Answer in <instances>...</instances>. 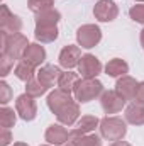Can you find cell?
Returning <instances> with one entry per match:
<instances>
[{
	"label": "cell",
	"instance_id": "4",
	"mask_svg": "<svg viewBox=\"0 0 144 146\" xmlns=\"http://www.w3.org/2000/svg\"><path fill=\"white\" fill-rule=\"evenodd\" d=\"M22 29V21L14 15L7 5L0 7V36H9V34H17Z\"/></svg>",
	"mask_w": 144,
	"mask_h": 146
},
{
	"label": "cell",
	"instance_id": "22",
	"mask_svg": "<svg viewBox=\"0 0 144 146\" xmlns=\"http://www.w3.org/2000/svg\"><path fill=\"white\" fill-rule=\"evenodd\" d=\"M34 36L41 42H53L58 37V27L56 26H36Z\"/></svg>",
	"mask_w": 144,
	"mask_h": 146
},
{
	"label": "cell",
	"instance_id": "5",
	"mask_svg": "<svg viewBox=\"0 0 144 146\" xmlns=\"http://www.w3.org/2000/svg\"><path fill=\"white\" fill-rule=\"evenodd\" d=\"M76 39H78V44H80L81 48L90 49V48H93V46H97V44L100 42V39H102V31H100V27L95 26V24H85V26H81V27L78 29Z\"/></svg>",
	"mask_w": 144,
	"mask_h": 146
},
{
	"label": "cell",
	"instance_id": "19",
	"mask_svg": "<svg viewBox=\"0 0 144 146\" xmlns=\"http://www.w3.org/2000/svg\"><path fill=\"white\" fill-rule=\"evenodd\" d=\"M61 19V14L56 9H48L36 14V26H56Z\"/></svg>",
	"mask_w": 144,
	"mask_h": 146
},
{
	"label": "cell",
	"instance_id": "33",
	"mask_svg": "<svg viewBox=\"0 0 144 146\" xmlns=\"http://www.w3.org/2000/svg\"><path fill=\"white\" fill-rule=\"evenodd\" d=\"M110 146H131V145H129V143H126V141H122V139H120V141H114V145H110Z\"/></svg>",
	"mask_w": 144,
	"mask_h": 146
},
{
	"label": "cell",
	"instance_id": "35",
	"mask_svg": "<svg viewBox=\"0 0 144 146\" xmlns=\"http://www.w3.org/2000/svg\"><path fill=\"white\" fill-rule=\"evenodd\" d=\"M14 146H29V145H26V143H15Z\"/></svg>",
	"mask_w": 144,
	"mask_h": 146
},
{
	"label": "cell",
	"instance_id": "34",
	"mask_svg": "<svg viewBox=\"0 0 144 146\" xmlns=\"http://www.w3.org/2000/svg\"><path fill=\"white\" fill-rule=\"evenodd\" d=\"M141 46H143V49H144V29L141 31Z\"/></svg>",
	"mask_w": 144,
	"mask_h": 146
},
{
	"label": "cell",
	"instance_id": "13",
	"mask_svg": "<svg viewBox=\"0 0 144 146\" xmlns=\"http://www.w3.org/2000/svg\"><path fill=\"white\" fill-rule=\"evenodd\" d=\"M44 138H46V141H48L49 145L59 146V145H65V143L70 141V133H68L63 126H59V124H53V126L48 127Z\"/></svg>",
	"mask_w": 144,
	"mask_h": 146
},
{
	"label": "cell",
	"instance_id": "36",
	"mask_svg": "<svg viewBox=\"0 0 144 146\" xmlns=\"http://www.w3.org/2000/svg\"><path fill=\"white\" fill-rule=\"evenodd\" d=\"M68 146H73V145H70V143H68Z\"/></svg>",
	"mask_w": 144,
	"mask_h": 146
},
{
	"label": "cell",
	"instance_id": "7",
	"mask_svg": "<svg viewBox=\"0 0 144 146\" xmlns=\"http://www.w3.org/2000/svg\"><path fill=\"white\" fill-rule=\"evenodd\" d=\"M93 15L100 22H110L119 15V9H117L115 2H112V0H98L95 3Z\"/></svg>",
	"mask_w": 144,
	"mask_h": 146
},
{
	"label": "cell",
	"instance_id": "17",
	"mask_svg": "<svg viewBox=\"0 0 144 146\" xmlns=\"http://www.w3.org/2000/svg\"><path fill=\"white\" fill-rule=\"evenodd\" d=\"M70 145L73 146H102V141L95 134H76L75 131H70Z\"/></svg>",
	"mask_w": 144,
	"mask_h": 146
},
{
	"label": "cell",
	"instance_id": "31",
	"mask_svg": "<svg viewBox=\"0 0 144 146\" xmlns=\"http://www.w3.org/2000/svg\"><path fill=\"white\" fill-rule=\"evenodd\" d=\"M12 141V134L9 133V129H3L2 127V133H0V146H7Z\"/></svg>",
	"mask_w": 144,
	"mask_h": 146
},
{
	"label": "cell",
	"instance_id": "11",
	"mask_svg": "<svg viewBox=\"0 0 144 146\" xmlns=\"http://www.w3.org/2000/svg\"><path fill=\"white\" fill-rule=\"evenodd\" d=\"M78 115H80V106L75 100H70L66 106H63L61 109L56 112L58 121L61 124H65V126H73L75 121L78 119Z\"/></svg>",
	"mask_w": 144,
	"mask_h": 146
},
{
	"label": "cell",
	"instance_id": "3",
	"mask_svg": "<svg viewBox=\"0 0 144 146\" xmlns=\"http://www.w3.org/2000/svg\"><path fill=\"white\" fill-rule=\"evenodd\" d=\"M100 133L108 141H120L126 136L127 127L120 117H108L107 115L100 121Z\"/></svg>",
	"mask_w": 144,
	"mask_h": 146
},
{
	"label": "cell",
	"instance_id": "16",
	"mask_svg": "<svg viewBox=\"0 0 144 146\" xmlns=\"http://www.w3.org/2000/svg\"><path fill=\"white\" fill-rule=\"evenodd\" d=\"M22 60H26L29 65H32V66H39L44 60H46V51H44V48L41 46V44H29L27 46V49H26V53H24V58Z\"/></svg>",
	"mask_w": 144,
	"mask_h": 146
},
{
	"label": "cell",
	"instance_id": "28",
	"mask_svg": "<svg viewBox=\"0 0 144 146\" xmlns=\"http://www.w3.org/2000/svg\"><path fill=\"white\" fill-rule=\"evenodd\" d=\"M129 15H131V19L134 22L144 24V5H134V7H131Z\"/></svg>",
	"mask_w": 144,
	"mask_h": 146
},
{
	"label": "cell",
	"instance_id": "37",
	"mask_svg": "<svg viewBox=\"0 0 144 146\" xmlns=\"http://www.w3.org/2000/svg\"><path fill=\"white\" fill-rule=\"evenodd\" d=\"M139 2H144V0H139Z\"/></svg>",
	"mask_w": 144,
	"mask_h": 146
},
{
	"label": "cell",
	"instance_id": "23",
	"mask_svg": "<svg viewBox=\"0 0 144 146\" xmlns=\"http://www.w3.org/2000/svg\"><path fill=\"white\" fill-rule=\"evenodd\" d=\"M78 75L73 72H66V73H61V76H59V82H58V87L61 88V90H65V92H68V94H71L73 90H75V87H76V83H78Z\"/></svg>",
	"mask_w": 144,
	"mask_h": 146
},
{
	"label": "cell",
	"instance_id": "25",
	"mask_svg": "<svg viewBox=\"0 0 144 146\" xmlns=\"http://www.w3.org/2000/svg\"><path fill=\"white\" fill-rule=\"evenodd\" d=\"M46 90H48V87L42 83V82H39V80H29L27 82V87H26V94H29V95H32V97H41L42 94H46Z\"/></svg>",
	"mask_w": 144,
	"mask_h": 146
},
{
	"label": "cell",
	"instance_id": "15",
	"mask_svg": "<svg viewBox=\"0 0 144 146\" xmlns=\"http://www.w3.org/2000/svg\"><path fill=\"white\" fill-rule=\"evenodd\" d=\"M70 100H73L71 94H68V92H65V90L58 88V90H54V92H51V94H49V97H48V107L56 114V112L61 109L63 106H66Z\"/></svg>",
	"mask_w": 144,
	"mask_h": 146
},
{
	"label": "cell",
	"instance_id": "21",
	"mask_svg": "<svg viewBox=\"0 0 144 146\" xmlns=\"http://www.w3.org/2000/svg\"><path fill=\"white\" fill-rule=\"evenodd\" d=\"M127 72H129V65L120 58H114L105 65V73L108 76H124Z\"/></svg>",
	"mask_w": 144,
	"mask_h": 146
},
{
	"label": "cell",
	"instance_id": "32",
	"mask_svg": "<svg viewBox=\"0 0 144 146\" xmlns=\"http://www.w3.org/2000/svg\"><path fill=\"white\" fill-rule=\"evenodd\" d=\"M136 102L144 104V82L137 83V90H136Z\"/></svg>",
	"mask_w": 144,
	"mask_h": 146
},
{
	"label": "cell",
	"instance_id": "18",
	"mask_svg": "<svg viewBox=\"0 0 144 146\" xmlns=\"http://www.w3.org/2000/svg\"><path fill=\"white\" fill-rule=\"evenodd\" d=\"M126 121L134 124V126H143L144 124V104L134 102L126 109Z\"/></svg>",
	"mask_w": 144,
	"mask_h": 146
},
{
	"label": "cell",
	"instance_id": "6",
	"mask_svg": "<svg viewBox=\"0 0 144 146\" xmlns=\"http://www.w3.org/2000/svg\"><path fill=\"white\" fill-rule=\"evenodd\" d=\"M100 102H102V109L105 110V114H117L126 106V99L117 90H107V92H104Z\"/></svg>",
	"mask_w": 144,
	"mask_h": 146
},
{
	"label": "cell",
	"instance_id": "8",
	"mask_svg": "<svg viewBox=\"0 0 144 146\" xmlns=\"http://www.w3.org/2000/svg\"><path fill=\"white\" fill-rule=\"evenodd\" d=\"M15 109L17 114L24 119V121H32L36 117V102H34V97L29 95V94H24V95H19L17 100H15Z\"/></svg>",
	"mask_w": 144,
	"mask_h": 146
},
{
	"label": "cell",
	"instance_id": "27",
	"mask_svg": "<svg viewBox=\"0 0 144 146\" xmlns=\"http://www.w3.org/2000/svg\"><path fill=\"white\" fill-rule=\"evenodd\" d=\"M27 5L34 14H39L42 10L53 9V0H27Z\"/></svg>",
	"mask_w": 144,
	"mask_h": 146
},
{
	"label": "cell",
	"instance_id": "10",
	"mask_svg": "<svg viewBox=\"0 0 144 146\" xmlns=\"http://www.w3.org/2000/svg\"><path fill=\"white\" fill-rule=\"evenodd\" d=\"M80 60H81V51H80V48L78 46H71V44H68V46H65L63 49H61V53H59V65L63 66V68H75L78 63H80Z\"/></svg>",
	"mask_w": 144,
	"mask_h": 146
},
{
	"label": "cell",
	"instance_id": "29",
	"mask_svg": "<svg viewBox=\"0 0 144 146\" xmlns=\"http://www.w3.org/2000/svg\"><path fill=\"white\" fill-rule=\"evenodd\" d=\"M12 65H14V61H12L10 58H7L5 54H0V75H2V76L9 75Z\"/></svg>",
	"mask_w": 144,
	"mask_h": 146
},
{
	"label": "cell",
	"instance_id": "2",
	"mask_svg": "<svg viewBox=\"0 0 144 146\" xmlns=\"http://www.w3.org/2000/svg\"><path fill=\"white\" fill-rule=\"evenodd\" d=\"M73 94H75V99L78 102L85 104V102L93 100L100 94H104V85L97 78H83V80H78Z\"/></svg>",
	"mask_w": 144,
	"mask_h": 146
},
{
	"label": "cell",
	"instance_id": "26",
	"mask_svg": "<svg viewBox=\"0 0 144 146\" xmlns=\"http://www.w3.org/2000/svg\"><path fill=\"white\" fill-rule=\"evenodd\" d=\"M15 124V114L14 110L9 107H2L0 109V126L3 129H10Z\"/></svg>",
	"mask_w": 144,
	"mask_h": 146
},
{
	"label": "cell",
	"instance_id": "12",
	"mask_svg": "<svg viewBox=\"0 0 144 146\" xmlns=\"http://www.w3.org/2000/svg\"><path fill=\"white\" fill-rule=\"evenodd\" d=\"M115 90L126 99V100H134L136 99V90H137V83L132 76H120L115 83Z\"/></svg>",
	"mask_w": 144,
	"mask_h": 146
},
{
	"label": "cell",
	"instance_id": "14",
	"mask_svg": "<svg viewBox=\"0 0 144 146\" xmlns=\"http://www.w3.org/2000/svg\"><path fill=\"white\" fill-rule=\"evenodd\" d=\"M59 76H61V70L58 66H54V65H46V66H42L39 70V73H37V80L42 82L48 88L53 87L54 83H58L59 82Z\"/></svg>",
	"mask_w": 144,
	"mask_h": 146
},
{
	"label": "cell",
	"instance_id": "9",
	"mask_svg": "<svg viewBox=\"0 0 144 146\" xmlns=\"http://www.w3.org/2000/svg\"><path fill=\"white\" fill-rule=\"evenodd\" d=\"M78 70L83 78H97V75L102 72V63L93 54H83L78 63Z\"/></svg>",
	"mask_w": 144,
	"mask_h": 146
},
{
	"label": "cell",
	"instance_id": "30",
	"mask_svg": "<svg viewBox=\"0 0 144 146\" xmlns=\"http://www.w3.org/2000/svg\"><path fill=\"white\" fill-rule=\"evenodd\" d=\"M10 95H12V90L10 87L5 83V82H0V102L5 106L9 100H10Z\"/></svg>",
	"mask_w": 144,
	"mask_h": 146
},
{
	"label": "cell",
	"instance_id": "1",
	"mask_svg": "<svg viewBox=\"0 0 144 146\" xmlns=\"http://www.w3.org/2000/svg\"><path fill=\"white\" fill-rule=\"evenodd\" d=\"M2 54H5L7 58H10L12 61L22 60L24 53L29 46L27 37L22 36L20 33L17 34H9V36H2Z\"/></svg>",
	"mask_w": 144,
	"mask_h": 146
},
{
	"label": "cell",
	"instance_id": "20",
	"mask_svg": "<svg viewBox=\"0 0 144 146\" xmlns=\"http://www.w3.org/2000/svg\"><path fill=\"white\" fill-rule=\"evenodd\" d=\"M100 126V121L95 117V115H83L78 124H76V129H73L76 134H90L92 131H95V127Z\"/></svg>",
	"mask_w": 144,
	"mask_h": 146
},
{
	"label": "cell",
	"instance_id": "24",
	"mask_svg": "<svg viewBox=\"0 0 144 146\" xmlns=\"http://www.w3.org/2000/svg\"><path fill=\"white\" fill-rule=\"evenodd\" d=\"M34 68H36V66H32V65H29L26 60H22V61H19L17 66H15V76H17L19 80H22V82H29V80L34 78V73H36Z\"/></svg>",
	"mask_w": 144,
	"mask_h": 146
}]
</instances>
